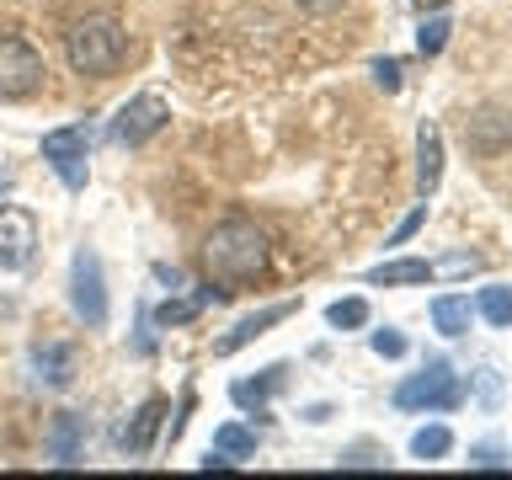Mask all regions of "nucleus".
<instances>
[{"mask_svg":"<svg viewBox=\"0 0 512 480\" xmlns=\"http://www.w3.org/2000/svg\"><path fill=\"white\" fill-rule=\"evenodd\" d=\"M368 347H374L379 352V358H406V336H400V331H390V326H384V331H374V336H368Z\"/></svg>","mask_w":512,"mask_h":480,"instance_id":"b1692460","label":"nucleus"},{"mask_svg":"<svg viewBox=\"0 0 512 480\" xmlns=\"http://www.w3.org/2000/svg\"><path fill=\"white\" fill-rule=\"evenodd\" d=\"M267 262H272V246H267V235L256 230L251 219H224L203 240V272L219 283V299L235 294V283L262 278Z\"/></svg>","mask_w":512,"mask_h":480,"instance_id":"f257e3e1","label":"nucleus"},{"mask_svg":"<svg viewBox=\"0 0 512 480\" xmlns=\"http://www.w3.org/2000/svg\"><path fill=\"white\" fill-rule=\"evenodd\" d=\"M86 155H91V128L86 123H64L43 134V160L54 166V176L70 192L86 187Z\"/></svg>","mask_w":512,"mask_h":480,"instance_id":"20e7f679","label":"nucleus"},{"mask_svg":"<svg viewBox=\"0 0 512 480\" xmlns=\"http://www.w3.org/2000/svg\"><path fill=\"white\" fill-rule=\"evenodd\" d=\"M464 144H470L475 155H502L507 144H512V112L507 107H496V102H486V107H475L470 118H464Z\"/></svg>","mask_w":512,"mask_h":480,"instance_id":"6e6552de","label":"nucleus"},{"mask_svg":"<svg viewBox=\"0 0 512 480\" xmlns=\"http://www.w3.org/2000/svg\"><path fill=\"white\" fill-rule=\"evenodd\" d=\"M288 315H294V304H267V310H256V315H246V320H235V326L214 342V358H230V352L251 347L256 336H267V331L278 326V320H288Z\"/></svg>","mask_w":512,"mask_h":480,"instance_id":"9d476101","label":"nucleus"},{"mask_svg":"<svg viewBox=\"0 0 512 480\" xmlns=\"http://www.w3.org/2000/svg\"><path fill=\"white\" fill-rule=\"evenodd\" d=\"M128 54V32L112 22V16H80V22L64 32V59H70L75 75L86 80H107Z\"/></svg>","mask_w":512,"mask_h":480,"instance_id":"f03ea898","label":"nucleus"},{"mask_svg":"<svg viewBox=\"0 0 512 480\" xmlns=\"http://www.w3.org/2000/svg\"><path fill=\"white\" fill-rule=\"evenodd\" d=\"M475 310L486 315L491 326H512V288H507V283H496V288H480Z\"/></svg>","mask_w":512,"mask_h":480,"instance_id":"aec40b11","label":"nucleus"},{"mask_svg":"<svg viewBox=\"0 0 512 480\" xmlns=\"http://www.w3.org/2000/svg\"><path fill=\"white\" fill-rule=\"evenodd\" d=\"M496 390H502V384H496V374H491V368H480V395L496 400Z\"/></svg>","mask_w":512,"mask_h":480,"instance_id":"7c9ffc66","label":"nucleus"},{"mask_svg":"<svg viewBox=\"0 0 512 480\" xmlns=\"http://www.w3.org/2000/svg\"><path fill=\"white\" fill-rule=\"evenodd\" d=\"M432 326H438L443 336H464L470 331V299H459V294L432 299Z\"/></svg>","mask_w":512,"mask_h":480,"instance_id":"f3484780","label":"nucleus"},{"mask_svg":"<svg viewBox=\"0 0 512 480\" xmlns=\"http://www.w3.org/2000/svg\"><path fill=\"white\" fill-rule=\"evenodd\" d=\"M326 320H331L336 331H358V326H368V299H358V294H352V299H336L331 310H326Z\"/></svg>","mask_w":512,"mask_h":480,"instance_id":"4be33fe9","label":"nucleus"},{"mask_svg":"<svg viewBox=\"0 0 512 480\" xmlns=\"http://www.w3.org/2000/svg\"><path fill=\"white\" fill-rule=\"evenodd\" d=\"M342 464H390V454H368V448H358V454H347Z\"/></svg>","mask_w":512,"mask_h":480,"instance_id":"c756f323","label":"nucleus"},{"mask_svg":"<svg viewBox=\"0 0 512 480\" xmlns=\"http://www.w3.org/2000/svg\"><path fill=\"white\" fill-rule=\"evenodd\" d=\"M208 299H219L214 288H203V294H192V299H166V304L155 310V326H187V320H198V315H203V304H208Z\"/></svg>","mask_w":512,"mask_h":480,"instance_id":"a211bd4d","label":"nucleus"},{"mask_svg":"<svg viewBox=\"0 0 512 480\" xmlns=\"http://www.w3.org/2000/svg\"><path fill=\"white\" fill-rule=\"evenodd\" d=\"M32 368H38V379L48 390H70L75 384V347H64V342L32 347Z\"/></svg>","mask_w":512,"mask_h":480,"instance_id":"ddd939ff","label":"nucleus"},{"mask_svg":"<svg viewBox=\"0 0 512 480\" xmlns=\"http://www.w3.org/2000/svg\"><path fill=\"white\" fill-rule=\"evenodd\" d=\"M411 6H416V11H443L448 0H411Z\"/></svg>","mask_w":512,"mask_h":480,"instance_id":"2f4dec72","label":"nucleus"},{"mask_svg":"<svg viewBox=\"0 0 512 480\" xmlns=\"http://www.w3.org/2000/svg\"><path fill=\"white\" fill-rule=\"evenodd\" d=\"M448 32H454V27H448V16H427L422 32H416V48H422V59H438V54H443V48H448Z\"/></svg>","mask_w":512,"mask_h":480,"instance_id":"5701e85b","label":"nucleus"},{"mask_svg":"<svg viewBox=\"0 0 512 480\" xmlns=\"http://www.w3.org/2000/svg\"><path fill=\"white\" fill-rule=\"evenodd\" d=\"M70 304L86 326H107V278H102V256L91 246H80L70 262Z\"/></svg>","mask_w":512,"mask_h":480,"instance_id":"423d86ee","label":"nucleus"},{"mask_svg":"<svg viewBox=\"0 0 512 480\" xmlns=\"http://www.w3.org/2000/svg\"><path fill=\"white\" fill-rule=\"evenodd\" d=\"M283 374H288V368L272 363V368H262V379H235L230 384V400H235V406H246V411H262L267 400L283 390Z\"/></svg>","mask_w":512,"mask_h":480,"instance_id":"2eb2a0df","label":"nucleus"},{"mask_svg":"<svg viewBox=\"0 0 512 480\" xmlns=\"http://www.w3.org/2000/svg\"><path fill=\"white\" fill-rule=\"evenodd\" d=\"M438 182H443V128L422 123V128H416V192L432 198Z\"/></svg>","mask_w":512,"mask_h":480,"instance_id":"9b49d317","label":"nucleus"},{"mask_svg":"<svg viewBox=\"0 0 512 480\" xmlns=\"http://www.w3.org/2000/svg\"><path fill=\"white\" fill-rule=\"evenodd\" d=\"M160 422H166V400H144V406L128 416V427H123V448H128V454H150L155 438H160Z\"/></svg>","mask_w":512,"mask_h":480,"instance_id":"4468645a","label":"nucleus"},{"mask_svg":"<svg viewBox=\"0 0 512 480\" xmlns=\"http://www.w3.org/2000/svg\"><path fill=\"white\" fill-rule=\"evenodd\" d=\"M459 400H464V384H459V374L448 363H427L422 374H411L395 390L400 411H454Z\"/></svg>","mask_w":512,"mask_h":480,"instance_id":"7ed1b4c3","label":"nucleus"},{"mask_svg":"<svg viewBox=\"0 0 512 480\" xmlns=\"http://www.w3.org/2000/svg\"><path fill=\"white\" fill-rule=\"evenodd\" d=\"M374 80L379 91H400V59H374Z\"/></svg>","mask_w":512,"mask_h":480,"instance_id":"bb28decb","label":"nucleus"},{"mask_svg":"<svg viewBox=\"0 0 512 480\" xmlns=\"http://www.w3.org/2000/svg\"><path fill=\"white\" fill-rule=\"evenodd\" d=\"M214 448L230 459H246V454H256V432L240 422H224V427H214Z\"/></svg>","mask_w":512,"mask_h":480,"instance_id":"6ab92c4d","label":"nucleus"},{"mask_svg":"<svg viewBox=\"0 0 512 480\" xmlns=\"http://www.w3.org/2000/svg\"><path fill=\"white\" fill-rule=\"evenodd\" d=\"M470 464H475V470H502L507 454H502V448H491V443H480V448H470Z\"/></svg>","mask_w":512,"mask_h":480,"instance_id":"a878e982","label":"nucleus"},{"mask_svg":"<svg viewBox=\"0 0 512 480\" xmlns=\"http://www.w3.org/2000/svg\"><path fill=\"white\" fill-rule=\"evenodd\" d=\"M38 246V224L27 208H0V272H22Z\"/></svg>","mask_w":512,"mask_h":480,"instance_id":"1a4fd4ad","label":"nucleus"},{"mask_svg":"<svg viewBox=\"0 0 512 480\" xmlns=\"http://www.w3.org/2000/svg\"><path fill=\"white\" fill-rule=\"evenodd\" d=\"M0 198H6V171H0Z\"/></svg>","mask_w":512,"mask_h":480,"instance_id":"473e14b6","label":"nucleus"},{"mask_svg":"<svg viewBox=\"0 0 512 480\" xmlns=\"http://www.w3.org/2000/svg\"><path fill=\"white\" fill-rule=\"evenodd\" d=\"M486 262H480V256H448L443 267H432V272H480Z\"/></svg>","mask_w":512,"mask_h":480,"instance_id":"cd10ccee","label":"nucleus"},{"mask_svg":"<svg viewBox=\"0 0 512 480\" xmlns=\"http://www.w3.org/2000/svg\"><path fill=\"white\" fill-rule=\"evenodd\" d=\"M448 448H454V432H448V427H438V422H432V427H422V432L411 438V454H416V459H443Z\"/></svg>","mask_w":512,"mask_h":480,"instance_id":"412c9836","label":"nucleus"},{"mask_svg":"<svg viewBox=\"0 0 512 480\" xmlns=\"http://www.w3.org/2000/svg\"><path fill=\"white\" fill-rule=\"evenodd\" d=\"M299 11H310V16H331V11H342L347 0H294Z\"/></svg>","mask_w":512,"mask_h":480,"instance_id":"c85d7f7f","label":"nucleus"},{"mask_svg":"<svg viewBox=\"0 0 512 480\" xmlns=\"http://www.w3.org/2000/svg\"><path fill=\"white\" fill-rule=\"evenodd\" d=\"M432 278V262H416V256H406V262H384L368 272V283L374 288H400V283H427Z\"/></svg>","mask_w":512,"mask_h":480,"instance_id":"dca6fc26","label":"nucleus"},{"mask_svg":"<svg viewBox=\"0 0 512 480\" xmlns=\"http://www.w3.org/2000/svg\"><path fill=\"white\" fill-rule=\"evenodd\" d=\"M43 443H48V459L54 464H80V448H86V416L59 411L54 422H48Z\"/></svg>","mask_w":512,"mask_h":480,"instance_id":"f8f14e48","label":"nucleus"},{"mask_svg":"<svg viewBox=\"0 0 512 480\" xmlns=\"http://www.w3.org/2000/svg\"><path fill=\"white\" fill-rule=\"evenodd\" d=\"M422 224H427V198H422V203H416V208H411V214H406V219H400V224H395V235H390V246H406V240H411L416 230H422Z\"/></svg>","mask_w":512,"mask_h":480,"instance_id":"393cba45","label":"nucleus"},{"mask_svg":"<svg viewBox=\"0 0 512 480\" xmlns=\"http://www.w3.org/2000/svg\"><path fill=\"white\" fill-rule=\"evenodd\" d=\"M43 59L38 48H32L27 38H16V32H0V96L6 102H22V96H32L43 86Z\"/></svg>","mask_w":512,"mask_h":480,"instance_id":"39448f33","label":"nucleus"},{"mask_svg":"<svg viewBox=\"0 0 512 480\" xmlns=\"http://www.w3.org/2000/svg\"><path fill=\"white\" fill-rule=\"evenodd\" d=\"M166 118H171V107L160 102V96H134V102H123L118 107V118H112V139L118 144H128V150H139L144 139H155L160 128H166Z\"/></svg>","mask_w":512,"mask_h":480,"instance_id":"0eeeda50","label":"nucleus"}]
</instances>
